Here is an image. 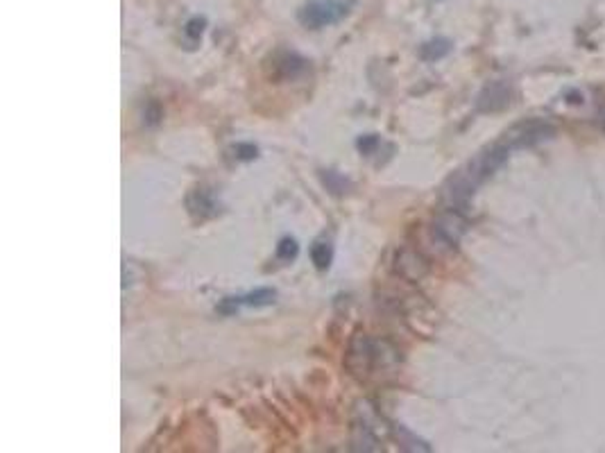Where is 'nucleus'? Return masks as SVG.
<instances>
[{"mask_svg":"<svg viewBox=\"0 0 605 453\" xmlns=\"http://www.w3.org/2000/svg\"><path fill=\"white\" fill-rule=\"evenodd\" d=\"M397 349L390 343H379L368 336H356L352 340L347 354V368L352 370V374L358 379H368L377 374V370H386L390 365L397 363Z\"/></svg>","mask_w":605,"mask_h":453,"instance_id":"nucleus-1","label":"nucleus"},{"mask_svg":"<svg viewBox=\"0 0 605 453\" xmlns=\"http://www.w3.org/2000/svg\"><path fill=\"white\" fill-rule=\"evenodd\" d=\"M465 232H467V220L460 216L458 209L444 211L442 216L435 220V227H433L435 238L447 245V248H456Z\"/></svg>","mask_w":605,"mask_h":453,"instance_id":"nucleus-5","label":"nucleus"},{"mask_svg":"<svg viewBox=\"0 0 605 453\" xmlns=\"http://www.w3.org/2000/svg\"><path fill=\"white\" fill-rule=\"evenodd\" d=\"M553 134H555V127L544 123V121H524L519 125H515L513 130L506 134L504 143L510 150L530 148V145H537V143H542L546 139H551Z\"/></svg>","mask_w":605,"mask_h":453,"instance_id":"nucleus-3","label":"nucleus"},{"mask_svg":"<svg viewBox=\"0 0 605 453\" xmlns=\"http://www.w3.org/2000/svg\"><path fill=\"white\" fill-rule=\"evenodd\" d=\"M275 297H277V292L272 288H257L254 292H250V295H245L241 299H243L245 306H257L259 308V306L275 304Z\"/></svg>","mask_w":605,"mask_h":453,"instance_id":"nucleus-11","label":"nucleus"},{"mask_svg":"<svg viewBox=\"0 0 605 453\" xmlns=\"http://www.w3.org/2000/svg\"><path fill=\"white\" fill-rule=\"evenodd\" d=\"M397 272L410 281H419L426 272V261L421 259L417 252L404 250L399 256H397Z\"/></svg>","mask_w":605,"mask_h":453,"instance_id":"nucleus-7","label":"nucleus"},{"mask_svg":"<svg viewBox=\"0 0 605 453\" xmlns=\"http://www.w3.org/2000/svg\"><path fill=\"white\" fill-rule=\"evenodd\" d=\"M234 152H236L234 157L241 159V161H252V159H257L259 150H257V145H252V143H236Z\"/></svg>","mask_w":605,"mask_h":453,"instance_id":"nucleus-14","label":"nucleus"},{"mask_svg":"<svg viewBox=\"0 0 605 453\" xmlns=\"http://www.w3.org/2000/svg\"><path fill=\"white\" fill-rule=\"evenodd\" d=\"M299 252V245L295 238H281L279 245H277V256L281 261H295Z\"/></svg>","mask_w":605,"mask_h":453,"instance_id":"nucleus-12","label":"nucleus"},{"mask_svg":"<svg viewBox=\"0 0 605 453\" xmlns=\"http://www.w3.org/2000/svg\"><path fill=\"white\" fill-rule=\"evenodd\" d=\"M356 145L365 157H370V154H374V150L379 148V137H377V134H365V137L358 139Z\"/></svg>","mask_w":605,"mask_h":453,"instance_id":"nucleus-15","label":"nucleus"},{"mask_svg":"<svg viewBox=\"0 0 605 453\" xmlns=\"http://www.w3.org/2000/svg\"><path fill=\"white\" fill-rule=\"evenodd\" d=\"M186 206H188L190 216L200 218V220L211 218V216H216V213H218L216 197H213L211 190H206V188H193V190H190L188 197H186Z\"/></svg>","mask_w":605,"mask_h":453,"instance_id":"nucleus-6","label":"nucleus"},{"mask_svg":"<svg viewBox=\"0 0 605 453\" xmlns=\"http://www.w3.org/2000/svg\"><path fill=\"white\" fill-rule=\"evenodd\" d=\"M599 123H601V127L605 130V100L599 105Z\"/></svg>","mask_w":605,"mask_h":453,"instance_id":"nucleus-17","label":"nucleus"},{"mask_svg":"<svg viewBox=\"0 0 605 453\" xmlns=\"http://www.w3.org/2000/svg\"><path fill=\"white\" fill-rule=\"evenodd\" d=\"M322 179H324V184L333 190V193H345V188H347V181L342 179L338 172H333V170H326V174H322Z\"/></svg>","mask_w":605,"mask_h":453,"instance_id":"nucleus-13","label":"nucleus"},{"mask_svg":"<svg viewBox=\"0 0 605 453\" xmlns=\"http://www.w3.org/2000/svg\"><path fill=\"white\" fill-rule=\"evenodd\" d=\"M310 261H313V265L320 270V272H324V270H329L331 261H333V248L329 241H317L313 248H310Z\"/></svg>","mask_w":605,"mask_h":453,"instance_id":"nucleus-10","label":"nucleus"},{"mask_svg":"<svg viewBox=\"0 0 605 453\" xmlns=\"http://www.w3.org/2000/svg\"><path fill=\"white\" fill-rule=\"evenodd\" d=\"M204 32V19H190L186 23V37H190L193 41H197V39L202 37Z\"/></svg>","mask_w":605,"mask_h":453,"instance_id":"nucleus-16","label":"nucleus"},{"mask_svg":"<svg viewBox=\"0 0 605 453\" xmlns=\"http://www.w3.org/2000/svg\"><path fill=\"white\" fill-rule=\"evenodd\" d=\"M304 63L306 61L295 52H281L279 57L275 59V68L279 70V77L288 79V77H295L299 70L304 68Z\"/></svg>","mask_w":605,"mask_h":453,"instance_id":"nucleus-9","label":"nucleus"},{"mask_svg":"<svg viewBox=\"0 0 605 453\" xmlns=\"http://www.w3.org/2000/svg\"><path fill=\"white\" fill-rule=\"evenodd\" d=\"M513 100V89L510 84L504 82V79H497V82H490L483 86V91L476 98V109L483 111V114H492V111H504Z\"/></svg>","mask_w":605,"mask_h":453,"instance_id":"nucleus-4","label":"nucleus"},{"mask_svg":"<svg viewBox=\"0 0 605 453\" xmlns=\"http://www.w3.org/2000/svg\"><path fill=\"white\" fill-rule=\"evenodd\" d=\"M352 10V3L349 0H315V3H308L304 10L299 12V21L304 23L306 28L320 30L326 26H336Z\"/></svg>","mask_w":605,"mask_h":453,"instance_id":"nucleus-2","label":"nucleus"},{"mask_svg":"<svg viewBox=\"0 0 605 453\" xmlns=\"http://www.w3.org/2000/svg\"><path fill=\"white\" fill-rule=\"evenodd\" d=\"M451 50V41L444 37H435L431 41H426L424 46L419 48V57L424 61H437L442 57H447Z\"/></svg>","mask_w":605,"mask_h":453,"instance_id":"nucleus-8","label":"nucleus"}]
</instances>
